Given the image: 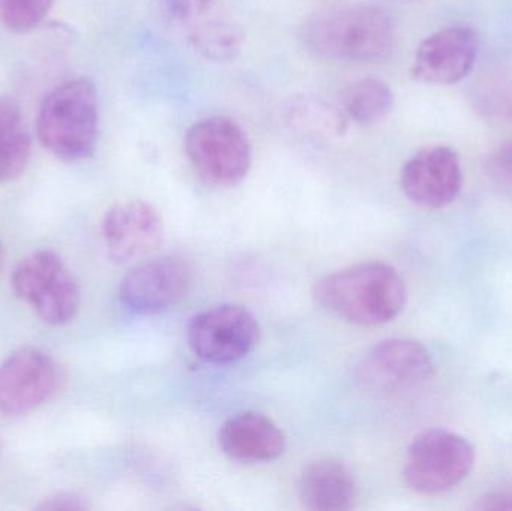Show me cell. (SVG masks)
Listing matches in <instances>:
<instances>
[{
  "instance_id": "obj_11",
  "label": "cell",
  "mask_w": 512,
  "mask_h": 511,
  "mask_svg": "<svg viewBox=\"0 0 512 511\" xmlns=\"http://www.w3.org/2000/svg\"><path fill=\"white\" fill-rule=\"evenodd\" d=\"M462 185V164L450 146L420 150L400 171L403 194L424 209H442L453 203Z\"/></svg>"
},
{
  "instance_id": "obj_2",
  "label": "cell",
  "mask_w": 512,
  "mask_h": 511,
  "mask_svg": "<svg viewBox=\"0 0 512 511\" xmlns=\"http://www.w3.org/2000/svg\"><path fill=\"white\" fill-rule=\"evenodd\" d=\"M307 51L337 62H373L390 56L394 26L390 15L375 5L325 9L301 29Z\"/></svg>"
},
{
  "instance_id": "obj_23",
  "label": "cell",
  "mask_w": 512,
  "mask_h": 511,
  "mask_svg": "<svg viewBox=\"0 0 512 511\" xmlns=\"http://www.w3.org/2000/svg\"><path fill=\"white\" fill-rule=\"evenodd\" d=\"M87 509H89V506H87L84 498L74 494V492H60V494L53 495V497L47 498L39 506H36V510L41 511H81Z\"/></svg>"
},
{
  "instance_id": "obj_19",
  "label": "cell",
  "mask_w": 512,
  "mask_h": 511,
  "mask_svg": "<svg viewBox=\"0 0 512 511\" xmlns=\"http://www.w3.org/2000/svg\"><path fill=\"white\" fill-rule=\"evenodd\" d=\"M394 105V93L384 81L366 78L345 92L343 107L349 119L360 126H372L384 120Z\"/></svg>"
},
{
  "instance_id": "obj_16",
  "label": "cell",
  "mask_w": 512,
  "mask_h": 511,
  "mask_svg": "<svg viewBox=\"0 0 512 511\" xmlns=\"http://www.w3.org/2000/svg\"><path fill=\"white\" fill-rule=\"evenodd\" d=\"M32 155V138L24 123L20 105L0 96V183L20 179Z\"/></svg>"
},
{
  "instance_id": "obj_24",
  "label": "cell",
  "mask_w": 512,
  "mask_h": 511,
  "mask_svg": "<svg viewBox=\"0 0 512 511\" xmlns=\"http://www.w3.org/2000/svg\"><path fill=\"white\" fill-rule=\"evenodd\" d=\"M475 510L483 511H512V494L502 492V494H489L480 498L475 503Z\"/></svg>"
},
{
  "instance_id": "obj_13",
  "label": "cell",
  "mask_w": 512,
  "mask_h": 511,
  "mask_svg": "<svg viewBox=\"0 0 512 511\" xmlns=\"http://www.w3.org/2000/svg\"><path fill=\"white\" fill-rule=\"evenodd\" d=\"M478 56V36L466 26H450L427 36L414 57L412 75L430 84H456L468 77Z\"/></svg>"
},
{
  "instance_id": "obj_20",
  "label": "cell",
  "mask_w": 512,
  "mask_h": 511,
  "mask_svg": "<svg viewBox=\"0 0 512 511\" xmlns=\"http://www.w3.org/2000/svg\"><path fill=\"white\" fill-rule=\"evenodd\" d=\"M53 0H0V23L15 33L36 29L47 17Z\"/></svg>"
},
{
  "instance_id": "obj_1",
  "label": "cell",
  "mask_w": 512,
  "mask_h": 511,
  "mask_svg": "<svg viewBox=\"0 0 512 511\" xmlns=\"http://www.w3.org/2000/svg\"><path fill=\"white\" fill-rule=\"evenodd\" d=\"M322 308L357 326H382L399 317L408 302L400 273L382 261L355 264L324 276L315 285Z\"/></svg>"
},
{
  "instance_id": "obj_4",
  "label": "cell",
  "mask_w": 512,
  "mask_h": 511,
  "mask_svg": "<svg viewBox=\"0 0 512 511\" xmlns=\"http://www.w3.org/2000/svg\"><path fill=\"white\" fill-rule=\"evenodd\" d=\"M474 465L475 449L465 437L444 429H429L412 440L403 480L418 494L441 495L468 479Z\"/></svg>"
},
{
  "instance_id": "obj_3",
  "label": "cell",
  "mask_w": 512,
  "mask_h": 511,
  "mask_svg": "<svg viewBox=\"0 0 512 511\" xmlns=\"http://www.w3.org/2000/svg\"><path fill=\"white\" fill-rule=\"evenodd\" d=\"M36 135L62 161L90 158L99 135L98 93L93 83L75 78L51 90L39 107Z\"/></svg>"
},
{
  "instance_id": "obj_21",
  "label": "cell",
  "mask_w": 512,
  "mask_h": 511,
  "mask_svg": "<svg viewBox=\"0 0 512 511\" xmlns=\"http://www.w3.org/2000/svg\"><path fill=\"white\" fill-rule=\"evenodd\" d=\"M216 3L218 0H158L162 17L186 29L215 14Z\"/></svg>"
},
{
  "instance_id": "obj_18",
  "label": "cell",
  "mask_w": 512,
  "mask_h": 511,
  "mask_svg": "<svg viewBox=\"0 0 512 511\" xmlns=\"http://www.w3.org/2000/svg\"><path fill=\"white\" fill-rule=\"evenodd\" d=\"M192 50L212 62H230L242 51L243 35L239 24L222 15L212 14L188 29Z\"/></svg>"
},
{
  "instance_id": "obj_5",
  "label": "cell",
  "mask_w": 512,
  "mask_h": 511,
  "mask_svg": "<svg viewBox=\"0 0 512 511\" xmlns=\"http://www.w3.org/2000/svg\"><path fill=\"white\" fill-rule=\"evenodd\" d=\"M11 287L45 324L65 326L80 308V287L59 255L41 249L24 257L11 275Z\"/></svg>"
},
{
  "instance_id": "obj_8",
  "label": "cell",
  "mask_w": 512,
  "mask_h": 511,
  "mask_svg": "<svg viewBox=\"0 0 512 511\" xmlns=\"http://www.w3.org/2000/svg\"><path fill=\"white\" fill-rule=\"evenodd\" d=\"M433 360L427 348L414 339L379 342L361 360L357 377L361 386L378 393L408 392L429 381Z\"/></svg>"
},
{
  "instance_id": "obj_22",
  "label": "cell",
  "mask_w": 512,
  "mask_h": 511,
  "mask_svg": "<svg viewBox=\"0 0 512 511\" xmlns=\"http://www.w3.org/2000/svg\"><path fill=\"white\" fill-rule=\"evenodd\" d=\"M486 173L498 188L512 194V141L499 147L487 158Z\"/></svg>"
},
{
  "instance_id": "obj_15",
  "label": "cell",
  "mask_w": 512,
  "mask_h": 511,
  "mask_svg": "<svg viewBox=\"0 0 512 511\" xmlns=\"http://www.w3.org/2000/svg\"><path fill=\"white\" fill-rule=\"evenodd\" d=\"M298 495L307 510H351L357 495L354 474L339 459H318L310 462L301 473Z\"/></svg>"
},
{
  "instance_id": "obj_10",
  "label": "cell",
  "mask_w": 512,
  "mask_h": 511,
  "mask_svg": "<svg viewBox=\"0 0 512 511\" xmlns=\"http://www.w3.org/2000/svg\"><path fill=\"white\" fill-rule=\"evenodd\" d=\"M191 281V269L182 258H152L126 273L120 284V300L135 314H158L177 305L188 293Z\"/></svg>"
},
{
  "instance_id": "obj_9",
  "label": "cell",
  "mask_w": 512,
  "mask_h": 511,
  "mask_svg": "<svg viewBox=\"0 0 512 511\" xmlns=\"http://www.w3.org/2000/svg\"><path fill=\"white\" fill-rule=\"evenodd\" d=\"M59 386L56 362L38 348L14 351L0 365V413L24 416L44 405Z\"/></svg>"
},
{
  "instance_id": "obj_17",
  "label": "cell",
  "mask_w": 512,
  "mask_h": 511,
  "mask_svg": "<svg viewBox=\"0 0 512 511\" xmlns=\"http://www.w3.org/2000/svg\"><path fill=\"white\" fill-rule=\"evenodd\" d=\"M286 122L307 140H337L346 132V114L318 96L300 95L289 99Z\"/></svg>"
},
{
  "instance_id": "obj_7",
  "label": "cell",
  "mask_w": 512,
  "mask_h": 511,
  "mask_svg": "<svg viewBox=\"0 0 512 511\" xmlns=\"http://www.w3.org/2000/svg\"><path fill=\"white\" fill-rule=\"evenodd\" d=\"M189 347L204 362L225 365L248 356L258 344V321L248 309L221 305L198 312L186 329Z\"/></svg>"
},
{
  "instance_id": "obj_14",
  "label": "cell",
  "mask_w": 512,
  "mask_h": 511,
  "mask_svg": "<svg viewBox=\"0 0 512 511\" xmlns=\"http://www.w3.org/2000/svg\"><path fill=\"white\" fill-rule=\"evenodd\" d=\"M218 441L225 455L246 464L274 461L286 449L282 429L255 411L234 414L225 420L219 429Z\"/></svg>"
},
{
  "instance_id": "obj_25",
  "label": "cell",
  "mask_w": 512,
  "mask_h": 511,
  "mask_svg": "<svg viewBox=\"0 0 512 511\" xmlns=\"http://www.w3.org/2000/svg\"><path fill=\"white\" fill-rule=\"evenodd\" d=\"M3 266V248L2 243H0V269H2Z\"/></svg>"
},
{
  "instance_id": "obj_6",
  "label": "cell",
  "mask_w": 512,
  "mask_h": 511,
  "mask_svg": "<svg viewBox=\"0 0 512 511\" xmlns=\"http://www.w3.org/2000/svg\"><path fill=\"white\" fill-rule=\"evenodd\" d=\"M185 149L197 173L215 186L239 185L251 170L248 135L228 117L198 120L186 132Z\"/></svg>"
},
{
  "instance_id": "obj_12",
  "label": "cell",
  "mask_w": 512,
  "mask_h": 511,
  "mask_svg": "<svg viewBox=\"0 0 512 511\" xmlns=\"http://www.w3.org/2000/svg\"><path fill=\"white\" fill-rule=\"evenodd\" d=\"M108 257L117 264L149 257L164 239V222L152 204L132 200L114 204L101 224Z\"/></svg>"
}]
</instances>
